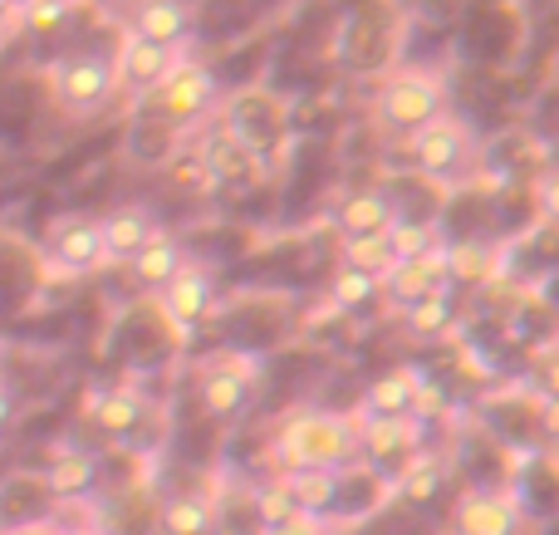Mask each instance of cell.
<instances>
[{"label": "cell", "mask_w": 559, "mask_h": 535, "mask_svg": "<svg viewBox=\"0 0 559 535\" xmlns=\"http://www.w3.org/2000/svg\"><path fill=\"white\" fill-rule=\"evenodd\" d=\"M275 467L295 472V467H329V472H348L358 462V423L344 413H305L295 418L275 442Z\"/></svg>", "instance_id": "1"}, {"label": "cell", "mask_w": 559, "mask_h": 535, "mask_svg": "<svg viewBox=\"0 0 559 535\" xmlns=\"http://www.w3.org/2000/svg\"><path fill=\"white\" fill-rule=\"evenodd\" d=\"M437 114H447V84L432 69H397L373 94L378 128L393 138H413L417 128H427Z\"/></svg>", "instance_id": "2"}, {"label": "cell", "mask_w": 559, "mask_h": 535, "mask_svg": "<svg viewBox=\"0 0 559 535\" xmlns=\"http://www.w3.org/2000/svg\"><path fill=\"white\" fill-rule=\"evenodd\" d=\"M118 88V69L108 55H64L49 69V98H55L59 114L69 118H98L104 108H114Z\"/></svg>", "instance_id": "3"}, {"label": "cell", "mask_w": 559, "mask_h": 535, "mask_svg": "<svg viewBox=\"0 0 559 535\" xmlns=\"http://www.w3.org/2000/svg\"><path fill=\"white\" fill-rule=\"evenodd\" d=\"M358 462H368L383 482H403L423 462V418H413V413H364Z\"/></svg>", "instance_id": "4"}, {"label": "cell", "mask_w": 559, "mask_h": 535, "mask_svg": "<svg viewBox=\"0 0 559 535\" xmlns=\"http://www.w3.org/2000/svg\"><path fill=\"white\" fill-rule=\"evenodd\" d=\"M138 108L157 114L163 123H173L177 133H192V128L216 108V74L206 64H197V59H177L173 74H167L153 94L138 98Z\"/></svg>", "instance_id": "5"}, {"label": "cell", "mask_w": 559, "mask_h": 535, "mask_svg": "<svg viewBox=\"0 0 559 535\" xmlns=\"http://www.w3.org/2000/svg\"><path fill=\"white\" fill-rule=\"evenodd\" d=\"M108 265V246H104V226L94 216H64L45 241V271L59 281H79Z\"/></svg>", "instance_id": "6"}, {"label": "cell", "mask_w": 559, "mask_h": 535, "mask_svg": "<svg viewBox=\"0 0 559 535\" xmlns=\"http://www.w3.org/2000/svg\"><path fill=\"white\" fill-rule=\"evenodd\" d=\"M413 167L423 177H432V182H447V177H456L466 163H472V128L462 123L456 114H437L427 128H417L413 138Z\"/></svg>", "instance_id": "7"}, {"label": "cell", "mask_w": 559, "mask_h": 535, "mask_svg": "<svg viewBox=\"0 0 559 535\" xmlns=\"http://www.w3.org/2000/svg\"><path fill=\"white\" fill-rule=\"evenodd\" d=\"M261 379V364L241 359V354H222L206 364V373L197 379V403L206 418H236L251 403V389Z\"/></svg>", "instance_id": "8"}, {"label": "cell", "mask_w": 559, "mask_h": 535, "mask_svg": "<svg viewBox=\"0 0 559 535\" xmlns=\"http://www.w3.org/2000/svg\"><path fill=\"white\" fill-rule=\"evenodd\" d=\"M442 290H452L447 241L427 246V251H417V255H403V261L383 275V295L393 305H403V310H407V305H417V300H427V295H442Z\"/></svg>", "instance_id": "9"}, {"label": "cell", "mask_w": 559, "mask_h": 535, "mask_svg": "<svg viewBox=\"0 0 559 535\" xmlns=\"http://www.w3.org/2000/svg\"><path fill=\"white\" fill-rule=\"evenodd\" d=\"M177 59H182V55H177L173 45H157V39H143V35H133V29H123V45H118V55H114L118 88H123V94H133V98L153 94V88L173 74Z\"/></svg>", "instance_id": "10"}, {"label": "cell", "mask_w": 559, "mask_h": 535, "mask_svg": "<svg viewBox=\"0 0 559 535\" xmlns=\"http://www.w3.org/2000/svg\"><path fill=\"white\" fill-rule=\"evenodd\" d=\"M452 535H521V501L491 487L466 491L452 511Z\"/></svg>", "instance_id": "11"}, {"label": "cell", "mask_w": 559, "mask_h": 535, "mask_svg": "<svg viewBox=\"0 0 559 535\" xmlns=\"http://www.w3.org/2000/svg\"><path fill=\"white\" fill-rule=\"evenodd\" d=\"M163 310L173 324L197 330V324L212 320V310H216V281L202 271V265H182V271L163 285Z\"/></svg>", "instance_id": "12"}, {"label": "cell", "mask_w": 559, "mask_h": 535, "mask_svg": "<svg viewBox=\"0 0 559 535\" xmlns=\"http://www.w3.org/2000/svg\"><path fill=\"white\" fill-rule=\"evenodd\" d=\"M128 29L143 39H157V45L182 49L187 35H192V10H187L182 0H133Z\"/></svg>", "instance_id": "13"}, {"label": "cell", "mask_w": 559, "mask_h": 535, "mask_svg": "<svg viewBox=\"0 0 559 535\" xmlns=\"http://www.w3.org/2000/svg\"><path fill=\"white\" fill-rule=\"evenodd\" d=\"M98 226H104L108 265H114V261H133V255L157 236V222H153V212H147V206H118V212L98 216Z\"/></svg>", "instance_id": "14"}, {"label": "cell", "mask_w": 559, "mask_h": 535, "mask_svg": "<svg viewBox=\"0 0 559 535\" xmlns=\"http://www.w3.org/2000/svg\"><path fill=\"white\" fill-rule=\"evenodd\" d=\"M94 482H98V457L84 448H59L45 467V487L55 501L84 497V491H94Z\"/></svg>", "instance_id": "15"}, {"label": "cell", "mask_w": 559, "mask_h": 535, "mask_svg": "<svg viewBox=\"0 0 559 535\" xmlns=\"http://www.w3.org/2000/svg\"><path fill=\"white\" fill-rule=\"evenodd\" d=\"M289 487L299 511H314V516H334L338 497H344V472H329V467H295L280 477Z\"/></svg>", "instance_id": "16"}, {"label": "cell", "mask_w": 559, "mask_h": 535, "mask_svg": "<svg viewBox=\"0 0 559 535\" xmlns=\"http://www.w3.org/2000/svg\"><path fill=\"white\" fill-rule=\"evenodd\" d=\"M187 265V251H182V241H173V236H163L157 231L153 241L143 246V251L128 261V271H133V281L143 285V290H153V295H163V285L173 281L177 271Z\"/></svg>", "instance_id": "17"}, {"label": "cell", "mask_w": 559, "mask_h": 535, "mask_svg": "<svg viewBox=\"0 0 559 535\" xmlns=\"http://www.w3.org/2000/svg\"><path fill=\"white\" fill-rule=\"evenodd\" d=\"M334 222H338L344 236H373V231H388V226L397 222V212L383 192H354V197L338 202Z\"/></svg>", "instance_id": "18"}, {"label": "cell", "mask_w": 559, "mask_h": 535, "mask_svg": "<svg viewBox=\"0 0 559 535\" xmlns=\"http://www.w3.org/2000/svg\"><path fill=\"white\" fill-rule=\"evenodd\" d=\"M423 373L417 369H388L368 383L364 393V413H413L417 393H423Z\"/></svg>", "instance_id": "19"}, {"label": "cell", "mask_w": 559, "mask_h": 535, "mask_svg": "<svg viewBox=\"0 0 559 535\" xmlns=\"http://www.w3.org/2000/svg\"><path fill=\"white\" fill-rule=\"evenodd\" d=\"M143 418H147V403L138 399L133 389H108L104 399L94 403V428L104 432V438H128Z\"/></svg>", "instance_id": "20"}, {"label": "cell", "mask_w": 559, "mask_h": 535, "mask_svg": "<svg viewBox=\"0 0 559 535\" xmlns=\"http://www.w3.org/2000/svg\"><path fill=\"white\" fill-rule=\"evenodd\" d=\"M344 265H358V271H368V275L383 281V275L397 265V251H393V241H388V231L344 236Z\"/></svg>", "instance_id": "21"}, {"label": "cell", "mask_w": 559, "mask_h": 535, "mask_svg": "<svg viewBox=\"0 0 559 535\" xmlns=\"http://www.w3.org/2000/svg\"><path fill=\"white\" fill-rule=\"evenodd\" d=\"M216 526V507L206 497H173L163 507V535H206Z\"/></svg>", "instance_id": "22"}, {"label": "cell", "mask_w": 559, "mask_h": 535, "mask_svg": "<svg viewBox=\"0 0 559 535\" xmlns=\"http://www.w3.org/2000/svg\"><path fill=\"white\" fill-rule=\"evenodd\" d=\"M403 314H407V330H413L417 340H437V334H447V330H452V320H456V310H452V290L427 295V300L407 305Z\"/></svg>", "instance_id": "23"}, {"label": "cell", "mask_w": 559, "mask_h": 535, "mask_svg": "<svg viewBox=\"0 0 559 535\" xmlns=\"http://www.w3.org/2000/svg\"><path fill=\"white\" fill-rule=\"evenodd\" d=\"M378 290H383L378 275L358 271V265H344V271L334 275V285H329V300H334L338 310H364V305H373Z\"/></svg>", "instance_id": "24"}, {"label": "cell", "mask_w": 559, "mask_h": 535, "mask_svg": "<svg viewBox=\"0 0 559 535\" xmlns=\"http://www.w3.org/2000/svg\"><path fill=\"white\" fill-rule=\"evenodd\" d=\"M496 265H501V255L491 251V246H447V271H452V285L456 281H491Z\"/></svg>", "instance_id": "25"}, {"label": "cell", "mask_w": 559, "mask_h": 535, "mask_svg": "<svg viewBox=\"0 0 559 535\" xmlns=\"http://www.w3.org/2000/svg\"><path fill=\"white\" fill-rule=\"evenodd\" d=\"M388 241H393L397 261H403V255H417V251H427V246H437L442 236H437L432 222H413V216H397V222L388 226Z\"/></svg>", "instance_id": "26"}, {"label": "cell", "mask_w": 559, "mask_h": 535, "mask_svg": "<svg viewBox=\"0 0 559 535\" xmlns=\"http://www.w3.org/2000/svg\"><path fill=\"white\" fill-rule=\"evenodd\" d=\"M69 5H74V0H29V5L20 10V25L35 29V35H55L69 20Z\"/></svg>", "instance_id": "27"}, {"label": "cell", "mask_w": 559, "mask_h": 535, "mask_svg": "<svg viewBox=\"0 0 559 535\" xmlns=\"http://www.w3.org/2000/svg\"><path fill=\"white\" fill-rule=\"evenodd\" d=\"M261 535H334V516H314V511H295V516L275 521Z\"/></svg>", "instance_id": "28"}, {"label": "cell", "mask_w": 559, "mask_h": 535, "mask_svg": "<svg viewBox=\"0 0 559 535\" xmlns=\"http://www.w3.org/2000/svg\"><path fill=\"white\" fill-rule=\"evenodd\" d=\"M295 497H289V487L285 482H275V487H261V531L265 526H275V521H285V516H295Z\"/></svg>", "instance_id": "29"}, {"label": "cell", "mask_w": 559, "mask_h": 535, "mask_svg": "<svg viewBox=\"0 0 559 535\" xmlns=\"http://www.w3.org/2000/svg\"><path fill=\"white\" fill-rule=\"evenodd\" d=\"M535 206H540L545 222L559 226V167H550V173L535 177Z\"/></svg>", "instance_id": "30"}, {"label": "cell", "mask_w": 559, "mask_h": 535, "mask_svg": "<svg viewBox=\"0 0 559 535\" xmlns=\"http://www.w3.org/2000/svg\"><path fill=\"white\" fill-rule=\"evenodd\" d=\"M535 383H540V399H559V349L540 359V369H535Z\"/></svg>", "instance_id": "31"}, {"label": "cell", "mask_w": 559, "mask_h": 535, "mask_svg": "<svg viewBox=\"0 0 559 535\" xmlns=\"http://www.w3.org/2000/svg\"><path fill=\"white\" fill-rule=\"evenodd\" d=\"M540 428L559 442V399H540Z\"/></svg>", "instance_id": "32"}, {"label": "cell", "mask_w": 559, "mask_h": 535, "mask_svg": "<svg viewBox=\"0 0 559 535\" xmlns=\"http://www.w3.org/2000/svg\"><path fill=\"white\" fill-rule=\"evenodd\" d=\"M10 423H15V393L0 383V432H10Z\"/></svg>", "instance_id": "33"}, {"label": "cell", "mask_w": 559, "mask_h": 535, "mask_svg": "<svg viewBox=\"0 0 559 535\" xmlns=\"http://www.w3.org/2000/svg\"><path fill=\"white\" fill-rule=\"evenodd\" d=\"M5 535H55V531H49L45 521H20V526H10Z\"/></svg>", "instance_id": "34"}, {"label": "cell", "mask_w": 559, "mask_h": 535, "mask_svg": "<svg viewBox=\"0 0 559 535\" xmlns=\"http://www.w3.org/2000/svg\"><path fill=\"white\" fill-rule=\"evenodd\" d=\"M555 448H559V442H555Z\"/></svg>", "instance_id": "35"}, {"label": "cell", "mask_w": 559, "mask_h": 535, "mask_svg": "<svg viewBox=\"0 0 559 535\" xmlns=\"http://www.w3.org/2000/svg\"><path fill=\"white\" fill-rule=\"evenodd\" d=\"M447 535H452V531H447Z\"/></svg>", "instance_id": "36"}]
</instances>
